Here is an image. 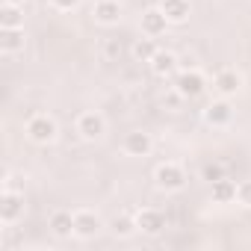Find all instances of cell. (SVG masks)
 I'll return each instance as SVG.
<instances>
[{
	"label": "cell",
	"mask_w": 251,
	"mask_h": 251,
	"mask_svg": "<svg viewBox=\"0 0 251 251\" xmlns=\"http://www.w3.org/2000/svg\"><path fill=\"white\" fill-rule=\"evenodd\" d=\"M24 130H27V139H30V142H36V145H50V142H56V136H59V124H56L53 115L39 112V115H33V118L27 121Z\"/></svg>",
	"instance_id": "1"
},
{
	"label": "cell",
	"mask_w": 251,
	"mask_h": 251,
	"mask_svg": "<svg viewBox=\"0 0 251 251\" xmlns=\"http://www.w3.org/2000/svg\"><path fill=\"white\" fill-rule=\"evenodd\" d=\"M175 92L180 95V98H186V100H192V98H201L204 92H207V77L192 65V68H180L177 74H175Z\"/></svg>",
	"instance_id": "2"
},
{
	"label": "cell",
	"mask_w": 251,
	"mask_h": 251,
	"mask_svg": "<svg viewBox=\"0 0 251 251\" xmlns=\"http://www.w3.org/2000/svg\"><path fill=\"white\" fill-rule=\"evenodd\" d=\"M154 183H157V189H163V192H180V189L186 186V172H183L180 163L166 160V163H160V166L154 169Z\"/></svg>",
	"instance_id": "3"
},
{
	"label": "cell",
	"mask_w": 251,
	"mask_h": 251,
	"mask_svg": "<svg viewBox=\"0 0 251 251\" xmlns=\"http://www.w3.org/2000/svg\"><path fill=\"white\" fill-rule=\"evenodd\" d=\"M77 133H80V139H86V142L103 139V136H106V118H103L98 109L80 112V115H77Z\"/></svg>",
	"instance_id": "4"
},
{
	"label": "cell",
	"mask_w": 251,
	"mask_h": 251,
	"mask_svg": "<svg viewBox=\"0 0 251 251\" xmlns=\"http://www.w3.org/2000/svg\"><path fill=\"white\" fill-rule=\"evenodd\" d=\"M103 227H106V222L100 219V213H95V210H77L74 213V236L77 239H95Z\"/></svg>",
	"instance_id": "5"
},
{
	"label": "cell",
	"mask_w": 251,
	"mask_h": 251,
	"mask_svg": "<svg viewBox=\"0 0 251 251\" xmlns=\"http://www.w3.org/2000/svg\"><path fill=\"white\" fill-rule=\"evenodd\" d=\"M24 216V192H15L6 186L3 198H0V222L3 225H15Z\"/></svg>",
	"instance_id": "6"
},
{
	"label": "cell",
	"mask_w": 251,
	"mask_h": 251,
	"mask_svg": "<svg viewBox=\"0 0 251 251\" xmlns=\"http://www.w3.org/2000/svg\"><path fill=\"white\" fill-rule=\"evenodd\" d=\"M139 27H142V33H145V36H151V39H160V36H166V30H169L172 24H169L166 12H163L160 6H151V9H145V12H142V18H139Z\"/></svg>",
	"instance_id": "7"
},
{
	"label": "cell",
	"mask_w": 251,
	"mask_h": 251,
	"mask_svg": "<svg viewBox=\"0 0 251 251\" xmlns=\"http://www.w3.org/2000/svg\"><path fill=\"white\" fill-rule=\"evenodd\" d=\"M121 12H124L121 0H98L95 9H92V18H95V24H100V27H115V24L121 21Z\"/></svg>",
	"instance_id": "8"
},
{
	"label": "cell",
	"mask_w": 251,
	"mask_h": 251,
	"mask_svg": "<svg viewBox=\"0 0 251 251\" xmlns=\"http://www.w3.org/2000/svg\"><path fill=\"white\" fill-rule=\"evenodd\" d=\"M154 151V136L145 130H130L124 136V154L127 157H148Z\"/></svg>",
	"instance_id": "9"
},
{
	"label": "cell",
	"mask_w": 251,
	"mask_h": 251,
	"mask_svg": "<svg viewBox=\"0 0 251 251\" xmlns=\"http://www.w3.org/2000/svg\"><path fill=\"white\" fill-rule=\"evenodd\" d=\"M136 225H139V233L157 236V233H163V227H166V216H163L160 210H154V207H142V210L136 213Z\"/></svg>",
	"instance_id": "10"
},
{
	"label": "cell",
	"mask_w": 251,
	"mask_h": 251,
	"mask_svg": "<svg viewBox=\"0 0 251 251\" xmlns=\"http://www.w3.org/2000/svg\"><path fill=\"white\" fill-rule=\"evenodd\" d=\"M230 118H233V109H230L227 98L210 100V103L204 106V121H207V124H213V127H227Z\"/></svg>",
	"instance_id": "11"
},
{
	"label": "cell",
	"mask_w": 251,
	"mask_h": 251,
	"mask_svg": "<svg viewBox=\"0 0 251 251\" xmlns=\"http://www.w3.org/2000/svg\"><path fill=\"white\" fill-rule=\"evenodd\" d=\"M213 89L222 95V98H230L242 89V74L236 68H222L216 77H213Z\"/></svg>",
	"instance_id": "12"
},
{
	"label": "cell",
	"mask_w": 251,
	"mask_h": 251,
	"mask_svg": "<svg viewBox=\"0 0 251 251\" xmlns=\"http://www.w3.org/2000/svg\"><path fill=\"white\" fill-rule=\"evenodd\" d=\"M48 227H50V233H53L56 239H71V236H74V213H68V210L50 213Z\"/></svg>",
	"instance_id": "13"
},
{
	"label": "cell",
	"mask_w": 251,
	"mask_h": 251,
	"mask_svg": "<svg viewBox=\"0 0 251 251\" xmlns=\"http://www.w3.org/2000/svg\"><path fill=\"white\" fill-rule=\"evenodd\" d=\"M148 65H151V71H154L157 77H172V74H177V68H180V56L172 53V50H157V56H154Z\"/></svg>",
	"instance_id": "14"
},
{
	"label": "cell",
	"mask_w": 251,
	"mask_h": 251,
	"mask_svg": "<svg viewBox=\"0 0 251 251\" xmlns=\"http://www.w3.org/2000/svg\"><path fill=\"white\" fill-rule=\"evenodd\" d=\"M160 9L166 12L169 24H186L189 15H192V3H189V0H163Z\"/></svg>",
	"instance_id": "15"
},
{
	"label": "cell",
	"mask_w": 251,
	"mask_h": 251,
	"mask_svg": "<svg viewBox=\"0 0 251 251\" xmlns=\"http://www.w3.org/2000/svg\"><path fill=\"white\" fill-rule=\"evenodd\" d=\"M0 50L6 56L24 50V27H0Z\"/></svg>",
	"instance_id": "16"
},
{
	"label": "cell",
	"mask_w": 251,
	"mask_h": 251,
	"mask_svg": "<svg viewBox=\"0 0 251 251\" xmlns=\"http://www.w3.org/2000/svg\"><path fill=\"white\" fill-rule=\"evenodd\" d=\"M109 233L115 239H130L133 233H139V225H136V216H115L109 225Z\"/></svg>",
	"instance_id": "17"
},
{
	"label": "cell",
	"mask_w": 251,
	"mask_h": 251,
	"mask_svg": "<svg viewBox=\"0 0 251 251\" xmlns=\"http://www.w3.org/2000/svg\"><path fill=\"white\" fill-rule=\"evenodd\" d=\"M157 42L151 39V36H145V39H136L133 42V48H130V53H133V59L136 62H151L154 56H157Z\"/></svg>",
	"instance_id": "18"
},
{
	"label": "cell",
	"mask_w": 251,
	"mask_h": 251,
	"mask_svg": "<svg viewBox=\"0 0 251 251\" xmlns=\"http://www.w3.org/2000/svg\"><path fill=\"white\" fill-rule=\"evenodd\" d=\"M210 186H213V201H216V204H233V201H236V183H233V180L222 177V180H216V183H210Z\"/></svg>",
	"instance_id": "19"
},
{
	"label": "cell",
	"mask_w": 251,
	"mask_h": 251,
	"mask_svg": "<svg viewBox=\"0 0 251 251\" xmlns=\"http://www.w3.org/2000/svg\"><path fill=\"white\" fill-rule=\"evenodd\" d=\"M0 27H24V9L18 3H3V9H0Z\"/></svg>",
	"instance_id": "20"
},
{
	"label": "cell",
	"mask_w": 251,
	"mask_h": 251,
	"mask_svg": "<svg viewBox=\"0 0 251 251\" xmlns=\"http://www.w3.org/2000/svg\"><path fill=\"white\" fill-rule=\"evenodd\" d=\"M236 204H239V207H248V210H251V177H248V180H239V183H236Z\"/></svg>",
	"instance_id": "21"
},
{
	"label": "cell",
	"mask_w": 251,
	"mask_h": 251,
	"mask_svg": "<svg viewBox=\"0 0 251 251\" xmlns=\"http://www.w3.org/2000/svg\"><path fill=\"white\" fill-rule=\"evenodd\" d=\"M201 175H204V180H207V183H216V180L227 177V175H225V166H222V163H207Z\"/></svg>",
	"instance_id": "22"
},
{
	"label": "cell",
	"mask_w": 251,
	"mask_h": 251,
	"mask_svg": "<svg viewBox=\"0 0 251 251\" xmlns=\"http://www.w3.org/2000/svg\"><path fill=\"white\" fill-rule=\"evenodd\" d=\"M103 56H106L109 62H115V59L121 56V42H118V39H106V42H103Z\"/></svg>",
	"instance_id": "23"
},
{
	"label": "cell",
	"mask_w": 251,
	"mask_h": 251,
	"mask_svg": "<svg viewBox=\"0 0 251 251\" xmlns=\"http://www.w3.org/2000/svg\"><path fill=\"white\" fill-rule=\"evenodd\" d=\"M48 3H50L56 12H74V9L83 3V0H48Z\"/></svg>",
	"instance_id": "24"
},
{
	"label": "cell",
	"mask_w": 251,
	"mask_h": 251,
	"mask_svg": "<svg viewBox=\"0 0 251 251\" xmlns=\"http://www.w3.org/2000/svg\"><path fill=\"white\" fill-rule=\"evenodd\" d=\"M3 3H18V6H24V0H3Z\"/></svg>",
	"instance_id": "25"
}]
</instances>
